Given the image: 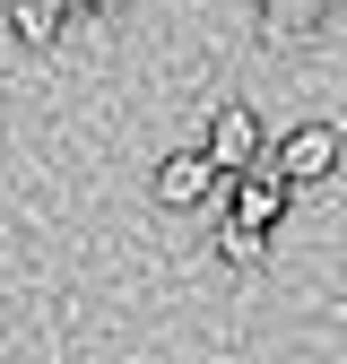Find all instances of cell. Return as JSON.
<instances>
[{
    "instance_id": "7",
    "label": "cell",
    "mask_w": 347,
    "mask_h": 364,
    "mask_svg": "<svg viewBox=\"0 0 347 364\" xmlns=\"http://www.w3.org/2000/svg\"><path fill=\"white\" fill-rule=\"evenodd\" d=\"M70 9H96V0H70Z\"/></svg>"
},
{
    "instance_id": "1",
    "label": "cell",
    "mask_w": 347,
    "mask_h": 364,
    "mask_svg": "<svg viewBox=\"0 0 347 364\" xmlns=\"http://www.w3.org/2000/svg\"><path fill=\"white\" fill-rule=\"evenodd\" d=\"M287 191H295V182H287L269 156H260L252 173H226V217H235V225H260V235H269V225L287 217Z\"/></svg>"
},
{
    "instance_id": "6",
    "label": "cell",
    "mask_w": 347,
    "mask_h": 364,
    "mask_svg": "<svg viewBox=\"0 0 347 364\" xmlns=\"http://www.w3.org/2000/svg\"><path fill=\"white\" fill-rule=\"evenodd\" d=\"M217 252H226L235 269H260V260H269V235H260V225H235V217H226V235H217Z\"/></svg>"
},
{
    "instance_id": "3",
    "label": "cell",
    "mask_w": 347,
    "mask_h": 364,
    "mask_svg": "<svg viewBox=\"0 0 347 364\" xmlns=\"http://www.w3.org/2000/svg\"><path fill=\"white\" fill-rule=\"evenodd\" d=\"M217 182H226V173L208 165V148H183V156H165L156 200H165V208H191V200H208V191H217Z\"/></svg>"
},
{
    "instance_id": "4",
    "label": "cell",
    "mask_w": 347,
    "mask_h": 364,
    "mask_svg": "<svg viewBox=\"0 0 347 364\" xmlns=\"http://www.w3.org/2000/svg\"><path fill=\"white\" fill-rule=\"evenodd\" d=\"M269 165H278L287 182H321V173L338 165V130H321V122H313V130H295V139H278Z\"/></svg>"
},
{
    "instance_id": "5",
    "label": "cell",
    "mask_w": 347,
    "mask_h": 364,
    "mask_svg": "<svg viewBox=\"0 0 347 364\" xmlns=\"http://www.w3.org/2000/svg\"><path fill=\"white\" fill-rule=\"evenodd\" d=\"M61 18H78L70 0H9V26H18V43H53V35H61Z\"/></svg>"
},
{
    "instance_id": "2",
    "label": "cell",
    "mask_w": 347,
    "mask_h": 364,
    "mask_svg": "<svg viewBox=\"0 0 347 364\" xmlns=\"http://www.w3.org/2000/svg\"><path fill=\"white\" fill-rule=\"evenodd\" d=\"M208 165H217V173H252V165H260V122H252L243 105H226V113L208 122Z\"/></svg>"
}]
</instances>
